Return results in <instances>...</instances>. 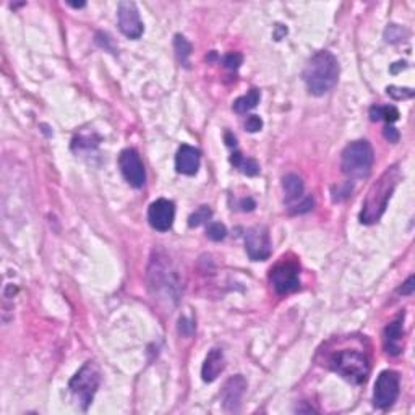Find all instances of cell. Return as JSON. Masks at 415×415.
<instances>
[{
  "label": "cell",
  "instance_id": "1",
  "mask_svg": "<svg viewBox=\"0 0 415 415\" xmlns=\"http://www.w3.org/2000/svg\"><path fill=\"white\" fill-rule=\"evenodd\" d=\"M304 79L309 91L314 96H323L338 84L339 79V62L336 57L328 50L311 57L305 67Z\"/></svg>",
  "mask_w": 415,
  "mask_h": 415
},
{
  "label": "cell",
  "instance_id": "2",
  "mask_svg": "<svg viewBox=\"0 0 415 415\" xmlns=\"http://www.w3.org/2000/svg\"><path fill=\"white\" fill-rule=\"evenodd\" d=\"M401 179L399 169L389 167L386 172L380 177L372 189L368 190V195L363 201L362 213H360V223L362 224H375L378 223L383 213L388 208V201L391 200V195L396 189L397 182Z\"/></svg>",
  "mask_w": 415,
  "mask_h": 415
},
{
  "label": "cell",
  "instance_id": "3",
  "mask_svg": "<svg viewBox=\"0 0 415 415\" xmlns=\"http://www.w3.org/2000/svg\"><path fill=\"white\" fill-rule=\"evenodd\" d=\"M329 368L339 373L341 377L354 384H362L367 382L370 373V362L365 352L359 349H341L329 357Z\"/></svg>",
  "mask_w": 415,
  "mask_h": 415
},
{
  "label": "cell",
  "instance_id": "4",
  "mask_svg": "<svg viewBox=\"0 0 415 415\" xmlns=\"http://www.w3.org/2000/svg\"><path fill=\"white\" fill-rule=\"evenodd\" d=\"M373 166V148L367 140L352 141L341 157V169L349 179H365Z\"/></svg>",
  "mask_w": 415,
  "mask_h": 415
},
{
  "label": "cell",
  "instance_id": "5",
  "mask_svg": "<svg viewBox=\"0 0 415 415\" xmlns=\"http://www.w3.org/2000/svg\"><path fill=\"white\" fill-rule=\"evenodd\" d=\"M101 383V375L98 367L93 362H87L79 368L78 373L72 378L70 382V391L75 399L79 402L83 411L91 406V402L94 399L96 391L99 388Z\"/></svg>",
  "mask_w": 415,
  "mask_h": 415
},
{
  "label": "cell",
  "instance_id": "6",
  "mask_svg": "<svg viewBox=\"0 0 415 415\" xmlns=\"http://www.w3.org/2000/svg\"><path fill=\"white\" fill-rule=\"evenodd\" d=\"M272 289L280 295L294 294L300 289V266L291 260H282L270 272Z\"/></svg>",
  "mask_w": 415,
  "mask_h": 415
},
{
  "label": "cell",
  "instance_id": "7",
  "mask_svg": "<svg viewBox=\"0 0 415 415\" xmlns=\"http://www.w3.org/2000/svg\"><path fill=\"white\" fill-rule=\"evenodd\" d=\"M399 375L393 370H384L375 383L373 391V404L378 409H388L396 402L399 396Z\"/></svg>",
  "mask_w": 415,
  "mask_h": 415
},
{
  "label": "cell",
  "instance_id": "8",
  "mask_svg": "<svg viewBox=\"0 0 415 415\" xmlns=\"http://www.w3.org/2000/svg\"><path fill=\"white\" fill-rule=\"evenodd\" d=\"M284 200L291 208H295L292 213H306L314 208V200L304 195V182L299 175L287 174L282 179Z\"/></svg>",
  "mask_w": 415,
  "mask_h": 415
},
{
  "label": "cell",
  "instance_id": "9",
  "mask_svg": "<svg viewBox=\"0 0 415 415\" xmlns=\"http://www.w3.org/2000/svg\"><path fill=\"white\" fill-rule=\"evenodd\" d=\"M118 167H121V172L123 179L128 182L130 185L135 187V189H141L146 182V172L143 161L138 153L132 148L128 150H123L118 156Z\"/></svg>",
  "mask_w": 415,
  "mask_h": 415
},
{
  "label": "cell",
  "instance_id": "10",
  "mask_svg": "<svg viewBox=\"0 0 415 415\" xmlns=\"http://www.w3.org/2000/svg\"><path fill=\"white\" fill-rule=\"evenodd\" d=\"M245 250L250 260L265 261L271 255V238L270 232L263 226H255L247 231Z\"/></svg>",
  "mask_w": 415,
  "mask_h": 415
},
{
  "label": "cell",
  "instance_id": "11",
  "mask_svg": "<svg viewBox=\"0 0 415 415\" xmlns=\"http://www.w3.org/2000/svg\"><path fill=\"white\" fill-rule=\"evenodd\" d=\"M118 28L130 39H138L143 34V21L133 2H121L117 10Z\"/></svg>",
  "mask_w": 415,
  "mask_h": 415
},
{
  "label": "cell",
  "instance_id": "12",
  "mask_svg": "<svg viewBox=\"0 0 415 415\" xmlns=\"http://www.w3.org/2000/svg\"><path fill=\"white\" fill-rule=\"evenodd\" d=\"M175 218V206L170 200L166 198H159V200L153 201L148 209V221L150 226L157 232H167L174 224Z\"/></svg>",
  "mask_w": 415,
  "mask_h": 415
},
{
  "label": "cell",
  "instance_id": "13",
  "mask_svg": "<svg viewBox=\"0 0 415 415\" xmlns=\"http://www.w3.org/2000/svg\"><path fill=\"white\" fill-rule=\"evenodd\" d=\"M247 389V382L242 375H236V377L229 378L224 384L223 391H221V397H223V406L227 412H237L240 407V401Z\"/></svg>",
  "mask_w": 415,
  "mask_h": 415
},
{
  "label": "cell",
  "instance_id": "14",
  "mask_svg": "<svg viewBox=\"0 0 415 415\" xmlns=\"http://www.w3.org/2000/svg\"><path fill=\"white\" fill-rule=\"evenodd\" d=\"M175 169L184 175H195L200 169V151L190 145H182L175 156Z\"/></svg>",
  "mask_w": 415,
  "mask_h": 415
},
{
  "label": "cell",
  "instance_id": "15",
  "mask_svg": "<svg viewBox=\"0 0 415 415\" xmlns=\"http://www.w3.org/2000/svg\"><path fill=\"white\" fill-rule=\"evenodd\" d=\"M226 367L224 363V354L221 349H213L204 359L203 368H201V377L203 382L213 383L216 378L219 377V373H223Z\"/></svg>",
  "mask_w": 415,
  "mask_h": 415
},
{
  "label": "cell",
  "instance_id": "16",
  "mask_svg": "<svg viewBox=\"0 0 415 415\" xmlns=\"http://www.w3.org/2000/svg\"><path fill=\"white\" fill-rule=\"evenodd\" d=\"M402 316L397 318L393 323H389L384 329V349L391 355H399L402 350Z\"/></svg>",
  "mask_w": 415,
  "mask_h": 415
},
{
  "label": "cell",
  "instance_id": "17",
  "mask_svg": "<svg viewBox=\"0 0 415 415\" xmlns=\"http://www.w3.org/2000/svg\"><path fill=\"white\" fill-rule=\"evenodd\" d=\"M260 91L258 89H250L247 94L240 96V98H237L234 101V106H232V109H234L237 114H247L248 111L255 109V107L258 106L260 102Z\"/></svg>",
  "mask_w": 415,
  "mask_h": 415
},
{
  "label": "cell",
  "instance_id": "18",
  "mask_svg": "<svg viewBox=\"0 0 415 415\" xmlns=\"http://www.w3.org/2000/svg\"><path fill=\"white\" fill-rule=\"evenodd\" d=\"M370 117L373 122L386 121L389 123H394L399 118V111L394 106H373L370 109Z\"/></svg>",
  "mask_w": 415,
  "mask_h": 415
},
{
  "label": "cell",
  "instance_id": "19",
  "mask_svg": "<svg viewBox=\"0 0 415 415\" xmlns=\"http://www.w3.org/2000/svg\"><path fill=\"white\" fill-rule=\"evenodd\" d=\"M231 162H232V166L237 167L242 174H245V175H257L260 172V166L257 164V161L243 157L240 153H234V155L231 156Z\"/></svg>",
  "mask_w": 415,
  "mask_h": 415
},
{
  "label": "cell",
  "instance_id": "20",
  "mask_svg": "<svg viewBox=\"0 0 415 415\" xmlns=\"http://www.w3.org/2000/svg\"><path fill=\"white\" fill-rule=\"evenodd\" d=\"M211 216H213V211H211V208L209 206H201V208H198L195 213H193L190 218H189V226L190 227H198V226H201V224H204V223H208L209 219H211Z\"/></svg>",
  "mask_w": 415,
  "mask_h": 415
},
{
  "label": "cell",
  "instance_id": "21",
  "mask_svg": "<svg viewBox=\"0 0 415 415\" xmlns=\"http://www.w3.org/2000/svg\"><path fill=\"white\" fill-rule=\"evenodd\" d=\"M175 50H177V57L182 64H189V55L192 52V45L184 36H175Z\"/></svg>",
  "mask_w": 415,
  "mask_h": 415
},
{
  "label": "cell",
  "instance_id": "22",
  "mask_svg": "<svg viewBox=\"0 0 415 415\" xmlns=\"http://www.w3.org/2000/svg\"><path fill=\"white\" fill-rule=\"evenodd\" d=\"M206 234H208L209 238H211V240L221 242V240H224V238H226L227 229H226L224 224H221V223H211V224L208 226Z\"/></svg>",
  "mask_w": 415,
  "mask_h": 415
},
{
  "label": "cell",
  "instance_id": "23",
  "mask_svg": "<svg viewBox=\"0 0 415 415\" xmlns=\"http://www.w3.org/2000/svg\"><path fill=\"white\" fill-rule=\"evenodd\" d=\"M261 127H263V121L258 116H250L245 122V128L248 130L250 133H255V132H260Z\"/></svg>",
  "mask_w": 415,
  "mask_h": 415
},
{
  "label": "cell",
  "instance_id": "24",
  "mask_svg": "<svg viewBox=\"0 0 415 415\" xmlns=\"http://www.w3.org/2000/svg\"><path fill=\"white\" fill-rule=\"evenodd\" d=\"M240 64H242V55H240V54L234 52V54L226 55L224 65H226L227 68H231V70H237V68L240 67Z\"/></svg>",
  "mask_w": 415,
  "mask_h": 415
},
{
  "label": "cell",
  "instance_id": "25",
  "mask_svg": "<svg viewBox=\"0 0 415 415\" xmlns=\"http://www.w3.org/2000/svg\"><path fill=\"white\" fill-rule=\"evenodd\" d=\"M384 138L389 140L391 143H397L399 141V132L393 127V125H386L384 128Z\"/></svg>",
  "mask_w": 415,
  "mask_h": 415
},
{
  "label": "cell",
  "instance_id": "26",
  "mask_svg": "<svg viewBox=\"0 0 415 415\" xmlns=\"http://www.w3.org/2000/svg\"><path fill=\"white\" fill-rule=\"evenodd\" d=\"M414 284H415V277L411 276L404 284H402V287L399 289V292L404 294V295H411L414 292V289H415Z\"/></svg>",
  "mask_w": 415,
  "mask_h": 415
},
{
  "label": "cell",
  "instance_id": "27",
  "mask_svg": "<svg viewBox=\"0 0 415 415\" xmlns=\"http://www.w3.org/2000/svg\"><path fill=\"white\" fill-rule=\"evenodd\" d=\"M226 141H227V146H231V148L237 145V140H236V136L232 135V133H229V132L226 133Z\"/></svg>",
  "mask_w": 415,
  "mask_h": 415
}]
</instances>
